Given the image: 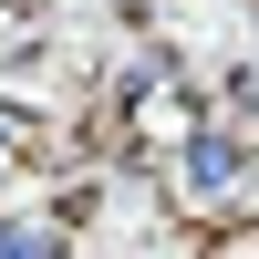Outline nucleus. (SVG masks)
<instances>
[{"mask_svg": "<svg viewBox=\"0 0 259 259\" xmlns=\"http://www.w3.org/2000/svg\"><path fill=\"white\" fill-rule=\"evenodd\" d=\"M187 187H197V197L239 187V135H187Z\"/></svg>", "mask_w": 259, "mask_h": 259, "instance_id": "f257e3e1", "label": "nucleus"}, {"mask_svg": "<svg viewBox=\"0 0 259 259\" xmlns=\"http://www.w3.org/2000/svg\"><path fill=\"white\" fill-rule=\"evenodd\" d=\"M0 259H62L52 228H21V218H0Z\"/></svg>", "mask_w": 259, "mask_h": 259, "instance_id": "f03ea898", "label": "nucleus"}]
</instances>
